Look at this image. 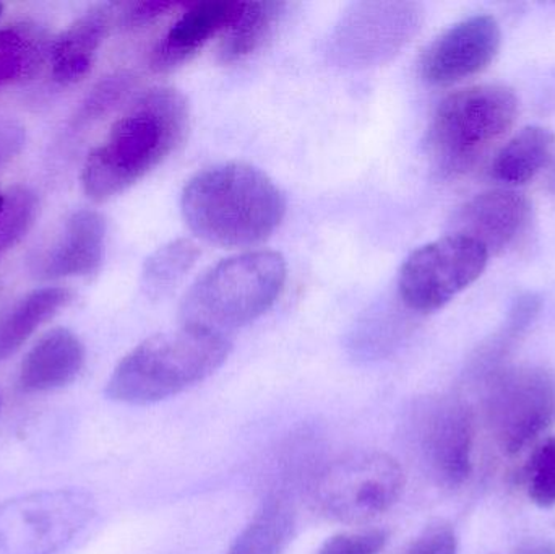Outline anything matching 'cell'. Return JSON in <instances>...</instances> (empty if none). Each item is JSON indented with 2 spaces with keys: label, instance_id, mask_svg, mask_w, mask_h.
<instances>
[{
  "label": "cell",
  "instance_id": "cell-16",
  "mask_svg": "<svg viewBox=\"0 0 555 554\" xmlns=\"http://www.w3.org/2000/svg\"><path fill=\"white\" fill-rule=\"evenodd\" d=\"M85 364L80 338L68 328L48 332L29 350L20 368L18 384L23 392H49L77 379Z\"/></svg>",
  "mask_w": 555,
  "mask_h": 554
},
{
  "label": "cell",
  "instance_id": "cell-12",
  "mask_svg": "<svg viewBox=\"0 0 555 554\" xmlns=\"http://www.w3.org/2000/svg\"><path fill=\"white\" fill-rule=\"evenodd\" d=\"M501 44V25L494 16H469L430 42L421 57V75L434 87L459 83L488 68Z\"/></svg>",
  "mask_w": 555,
  "mask_h": 554
},
{
  "label": "cell",
  "instance_id": "cell-27",
  "mask_svg": "<svg viewBox=\"0 0 555 554\" xmlns=\"http://www.w3.org/2000/svg\"><path fill=\"white\" fill-rule=\"evenodd\" d=\"M459 539L449 524H434L413 540L403 554H456Z\"/></svg>",
  "mask_w": 555,
  "mask_h": 554
},
{
  "label": "cell",
  "instance_id": "cell-18",
  "mask_svg": "<svg viewBox=\"0 0 555 554\" xmlns=\"http://www.w3.org/2000/svg\"><path fill=\"white\" fill-rule=\"evenodd\" d=\"M287 3L241 2L233 22L223 31L218 55L223 64H237L259 51L275 33Z\"/></svg>",
  "mask_w": 555,
  "mask_h": 554
},
{
  "label": "cell",
  "instance_id": "cell-4",
  "mask_svg": "<svg viewBox=\"0 0 555 554\" xmlns=\"http://www.w3.org/2000/svg\"><path fill=\"white\" fill-rule=\"evenodd\" d=\"M286 275V260L273 250L221 260L189 289L181 306L182 325L228 337L275 305Z\"/></svg>",
  "mask_w": 555,
  "mask_h": 554
},
{
  "label": "cell",
  "instance_id": "cell-21",
  "mask_svg": "<svg viewBox=\"0 0 555 554\" xmlns=\"http://www.w3.org/2000/svg\"><path fill=\"white\" fill-rule=\"evenodd\" d=\"M296 516L286 494L267 498L227 554H283L293 539Z\"/></svg>",
  "mask_w": 555,
  "mask_h": 554
},
{
  "label": "cell",
  "instance_id": "cell-13",
  "mask_svg": "<svg viewBox=\"0 0 555 554\" xmlns=\"http://www.w3.org/2000/svg\"><path fill=\"white\" fill-rule=\"evenodd\" d=\"M533 217L530 198L512 189L476 195L456 214L455 233L478 241L489 256L515 246L527 233Z\"/></svg>",
  "mask_w": 555,
  "mask_h": 554
},
{
  "label": "cell",
  "instance_id": "cell-19",
  "mask_svg": "<svg viewBox=\"0 0 555 554\" xmlns=\"http://www.w3.org/2000/svg\"><path fill=\"white\" fill-rule=\"evenodd\" d=\"M554 143V133L547 127H525L495 155L492 178L507 185L527 184L551 162Z\"/></svg>",
  "mask_w": 555,
  "mask_h": 554
},
{
  "label": "cell",
  "instance_id": "cell-29",
  "mask_svg": "<svg viewBox=\"0 0 555 554\" xmlns=\"http://www.w3.org/2000/svg\"><path fill=\"white\" fill-rule=\"evenodd\" d=\"M181 3L172 2H135L129 3L122 13V23L127 28H143L158 22L163 16L176 12Z\"/></svg>",
  "mask_w": 555,
  "mask_h": 554
},
{
  "label": "cell",
  "instance_id": "cell-22",
  "mask_svg": "<svg viewBox=\"0 0 555 554\" xmlns=\"http://www.w3.org/2000/svg\"><path fill=\"white\" fill-rule=\"evenodd\" d=\"M201 250L192 241H171L146 259L142 285L150 298H163L179 285L197 262Z\"/></svg>",
  "mask_w": 555,
  "mask_h": 554
},
{
  "label": "cell",
  "instance_id": "cell-25",
  "mask_svg": "<svg viewBox=\"0 0 555 554\" xmlns=\"http://www.w3.org/2000/svg\"><path fill=\"white\" fill-rule=\"evenodd\" d=\"M33 39L22 29H0V87L35 67L39 51Z\"/></svg>",
  "mask_w": 555,
  "mask_h": 554
},
{
  "label": "cell",
  "instance_id": "cell-28",
  "mask_svg": "<svg viewBox=\"0 0 555 554\" xmlns=\"http://www.w3.org/2000/svg\"><path fill=\"white\" fill-rule=\"evenodd\" d=\"M132 87V77L126 74L114 75L101 81L85 104V117H98L114 106Z\"/></svg>",
  "mask_w": 555,
  "mask_h": 554
},
{
  "label": "cell",
  "instance_id": "cell-2",
  "mask_svg": "<svg viewBox=\"0 0 555 554\" xmlns=\"http://www.w3.org/2000/svg\"><path fill=\"white\" fill-rule=\"evenodd\" d=\"M181 210L189 228L207 243L249 247L275 233L286 214V198L260 169L223 163L188 182Z\"/></svg>",
  "mask_w": 555,
  "mask_h": 554
},
{
  "label": "cell",
  "instance_id": "cell-33",
  "mask_svg": "<svg viewBox=\"0 0 555 554\" xmlns=\"http://www.w3.org/2000/svg\"><path fill=\"white\" fill-rule=\"evenodd\" d=\"M0 13H2V3H0Z\"/></svg>",
  "mask_w": 555,
  "mask_h": 554
},
{
  "label": "cell",
  "instance_id": "cell-17",
  "mask_svg": "<svg viewBox=\"0 0 555 554\" xmlns=\"http://www.w3.org/2000/svg\"><path fill=\"white\" fill-rule=\"evenodd\" d=\"M113 7L98 5L75 20L52 46V77L59 83H77L93 67L109 31Z\"/></svg>",
  "mask_w": 555,
  "mask_h": 554
},
{
  "label": "cell",
  "instance_id": "cell-20",
  "mask_svg": "<svg viewBox=\"0 0 555 554\" xmlns=\"http://www.w3.org/2000/svg\"><path fill=\"white\" fill-rule=\"evenodd\" d=\"M70 299L72 293L67 288L48 286L29 293L5 314L0 315V361L16 353Z\"/></svg>",
  "mask_w": 555,
  "mask_h": 554
},
{
  "label": "cell",
  "instance_id": "cell-15",
  "mask_svg": "<svg viewBox=\"0 0 555 554\" xmlns=\"http://www.w3.org/2000/svg\"><path fill=\"white\" fill-rule=\"evenodd\" d=\"M106 241V221L94 210H78L68 218L61 241L42 257L44 279L88 276L100 270Z\"/></svg>",
  "mask_w": 555,
  "mask_h": 554
},
{
  "label": "cell",
  "instance_id": "cell-7",
  "mask_svg": "<svg viewBox=\"0 0 555 554\" xmlns=\"http://www.w3.org/2000/svg\"><path fill=\"white\" fill-rule=\"evenodd\" d=\"M486 379V415L501 451L517 455L534 448L555 425V371L501 368Z\"/></svg>",
  "mask_w": 555,
  "mask_h": 554
},
{
  "label": "cell",
  "instance_id": "cell-23",
  "mask_svg": "<svg viewBox=\"0 0 555 554\" xmlns=\"http://www.w3.org/2000/svg\"><path fill=\"white\" fill-rule=\"evenodd\" d=\"M38 198L28 188L10 189L0 207V256L13 249L35 224Z\"/></svg>",
  "mask_w": 555,
  "mask_h": 554
},
{
  "label": "cell",
  "instance_id": "cell-6",
  "mask_svg": "<svg viewBox=\"0 0 555 554\" xmlns=\"http://www.w3.org/2000/svg\"><path fill=\"white\" fill-rule=\"evenodd\" d=\"M309 490L313 506L328 519L365 524L398 503L404 490V474L385 452H349L320 467Z\"/></svg>",
  "mask_w": 555,
  "mask_h": 554
},
{
  "label": "cell",
  "instance_id": "cell-8",
  "mask_svg": "<svg viewBox=\"0 0 555 554\" xmlns=\"http://www.w3.org/2000/svg\"><path fill=\"white\" fill-rule=\"evenodd\" d=\"M94 516L87 491H36L0 504V554H55Z\"/></svg>",
  "mask_w": 555,
  "mask_h": 554
},
{
  "label": "cell",
  "instance_id": "cell-11",
  "mask_svg": "<svg viewBox=\"0 0 555 554\" xmlns=\"http://www.w3.org/2000/svg\"><path fill=\"white\" fill-rule=\"evenodd\" d=\"M414 439L434 480L455 490L472 477L476 416L462 396L437 397L414 413Z\"/></svg>",
  "mask_w": 555,
  "mask_h": 554
},
{
  "label": "cell",
  "instance_id": "cell-3",
  "mask_svg": "<svg viewBox=\"0 0 555 554\" xmlns=\"http://www.w3.org/2000/svg\"><path fill=\"white\" fill-rule=\"evenodd\" d=\"M230 353V338L189 325L153 335L120 360L106 397L127 405L162 402L217 373Z\"/></svg>",
  "mask_w": 555,
  "mask_h": 554
},
{
  "label": "cell",
  "instance_id": "cell-30",
  "mask_svg": "<svg viewBox=\"0 0 555 554\" xmlns=\"http://www.w3.org/2000/svg\"><path fill=\"white\" fill-rule=\"evenodd\" d=\"M22 143V132L15 127H0V163L10 158Z\"/></svg>",
  "mask_w": 555,
  "mask_h": 554
},
{
  "label": "cell",
  "instance_id": "cell-14",
  "mask_svg": "<svg viewBox=\"0 0 555 554\" xmlns=\"http://www.w3.org/2000/svg\"><path fill=\"white\" fill-rule=\"evenodd\" d=\"M240 7L241 2L231 0L189 5L153 49L152 67L156 72H169L191 61L214 36L228 28Z\"/></svg>",
  "mask_w": 555,
  "mask_h": 554
},
{
  "label": "cell",
  "instance_id": "cell-31",
  "mask_svg": "<svg viewBox=\"0 0 555 554\" xmlns=\"http://www.w3.org/2000/svg\"><path fill=\"white\" fill-rule=\"evenodd\" d=\"M517 554H555V543L551 542V540L530 543V545L524 546Z\"/></svg>",
  "mask_w": 555,
  "mask_h": 554
},
{
  "label": "cell",
  "instance_id": "cell-32",
  "mask_svg": "<svg viewBox=\"0 0 555 554\" xmlns=\"http://www.w3.org/2000/svg\"><path fill=\"white\" fill-rule=\"evenodd\" d=\"M550 184H551V189H553V191L555 192V166H554V169H553V175H551Z\"/></svg>",
  "mask_w": 555,
  "mask_h": 554
},
{
  "label": "cell",
  "instance_id": "cell-1",
  "mask_svg": "<svg viewBox=\"0 0 555 554\" xmlns=\"http://www.w3.org/2000/svg\"><path fill=\"white\" fill-rule=\"evenodd\" d=\"M189 104L175 88L146 91L88 155L81 184L88 197L109 201L142 181L184 142Z\"/></svg>",
  "mask_w": 555,
  "mask_h": 554
},
{
  "label": "cell",
  "instance_id": "cell-10",
  "mask_svg": "<svg viewBox=\"0 0 555 554\" xmlns=\"http://www.w3.org/2000/svg\"><path fill=\"white\" fill-rule=\"evenodd\" d=\"M489 257L478 241L460 233L420 247L401 267V301L421 314L439 311L485 273Z\"/></svg>",
  "mask_w": 555,
  "mask_h": 554
},
{
  "label": "cell",
  "instance_id": "cell-5",
  "mask_svg": "<svg viewBox=\"0 0 555 554\" xmlns=\"http://www.w3.org/2000/svg\"><path fill=\"white\" fill-rule=\"evenodd\" d=\"M517 114V94L505 85H476L450 94L427 130L430 162L443 176L465 175L512 129Z\"/></svg>",
  "mask_w": 555,
  "mask_h": 554
},
{
  "label": "cell",
  "instance_id": "cell-26",
  "mask_svg": "<svg viewBox=\"0 0 555 554\" xmlns=\"http://www.w3.org/2000/svg\"><path fill=\"white\" fill-rule=\"evenodd\" d=\"M387 542L388 536L384 530L338 533L326 540L317 554H380Z\"/></svg>",
  "mask_w": 555,
  "mask_h": 554
},
{
  "label": "cell",
  "instance_id": "cell-9",
  "mask_svg": "<svg viewBox=\"0 0 555 554\" xmlns=\"http://www.w3.org/2000/svg\"><path fill=\"white\" fill-rule=\"evenodd\" d=\"M423 20V7L410 0L352 3L330 35V59L345 68L387 64L413 41Z\"/></svg>",
  "mask_w": 555,
  "mask_h": 554
},
{
  "label": "cell",
  "instance_id": "cell-24",
  "mask_svg": "<svg viewBox=\"0 0 555 554\" xmlns=\"http://www.w3.org/2000/svg\"><path fill=\"white\" fill-rule=\"evenodd\" d=\"M528 498L540 507L555 506V436L541 439L525 465Z\"/></svg>",
  "mask_w": 555,
  "mask_h": 554
}]
</instances>
